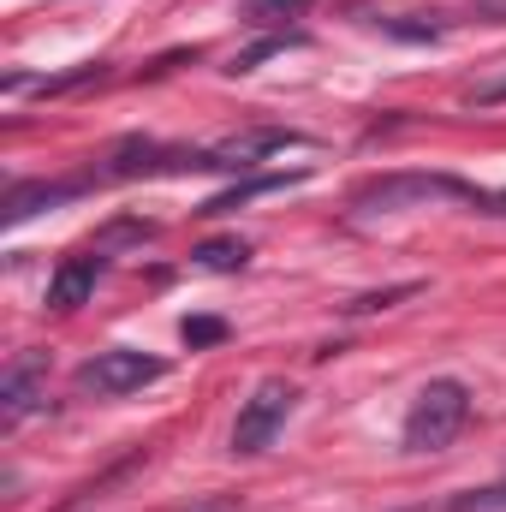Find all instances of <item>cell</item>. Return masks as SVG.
I'll return each instance as SVG.
<instances>
[{"label": "cell", "instance_id": "2", "mask_svg": "<svg viewBox=\"0 0 506 512\" xmlns=\"http://www.w3.org/2000/svg\"><path fill=\"white\" fill-rule=\"evenodd\" d=\"M465 423H471V387L453 382V376H435L411 399L399 435H405V453H447Z\"/></svg>", "mask_w": 506, "mask_h": 512}, {"label": "cell", "instance_id": "16", "mask_svg": "<svg viewBox=\"0 0 506 512\" xmlns=\"http://www.w3.org/2000/svg\"><path fill=\"white\" fill-rule=\"evenodd\" d=\"M203 512H227V507H203Z\"/></svg>", "mask_w": 506, "mask_h": 512}, {"label": "cell", "instance_id": "5", "mask_svg": "<svg viewBox=\"0 0 506 512\" xmlns=\"http://www.w3.org/2000/svg\"><path fill=\"white\" fill-rule=\"evenodd\" d=\"M48 399V352H18L0 376V429H18Z\"/></svg>", "mask_w": 506, "mask_h": 512}, {"label": "cell", "instance_id": "10", "mask_svg": "<svg viewBox=\"0 0 506 512\" xmlns=\"http://www.w3.org/2000/svg\"><path fill=\"white\" fill-rule=\"evenodd\" d=\"M197 268H209V274H239L245 262H251V245L245 239H209V245H197Z\"/></svg>", "mask_w": 506, "mask_h": 512}, {"label": "cell", "instance_id": "4", "mask_svg": "<svg viewBox=\"0 0 506 512\" xmlns=\"http://www.w3.org/2000/svg\"><path fill=\"white\" fill-rule=\"evenodd\" d=\"M292 382L286 376H268V382H256L251 387V399L239 405V423H233V453H262L280 429H286V417H292Z\"/></svg>", "mask_w": 506, "mask_h": 512}, {"label": "cell", "instance_id": "13", "mask_svg": "<svg viewBox=\"0 0 506 512\" xmlns=\"http://www.w3.org/2000/svg\"><path fill=\"white\" fill-rule=\"evenodd\" d=\"M506 102V72H495V78H477L471 90H465V108H501Z\"/></svg>", "mask_w": 506, "mask_h": 512}, {"label": "cell", "instance_id": "14", "mask_svg": "<svg viewBox=\"0 0 506 512\" xmlns=\"http://www.w3.org/2000/svg\"><path fill=\"white\" fill-rule=\"evenodd\" d=\"M417 292V280H405V286H387V292H370V298H352L346 310L352 316H370V310H387V304H399V298H411Z\"/></svg>", "mask_w": 506, "mask_h": 512}, {"label": "cell", "instance_id": "8", "mask_svg": "<svg viewBox=\"0 0 506 512\" xmlns=\"http://www.w3.org/2000/svg\"><path fill=\"white\" fill-rule=\"evenodd\" d=\"M304 173H262V179H239V185H227L221 197H209L203 203V215H233L239 203H251V197H268V191H286V185H298Z\"/></svg>", "mask_w": 506, "mask_h": 512}, {"label": "cell", "instance_id": "1", "mask_svg": "<svg viewBox=\"0 0 506 512\" xmlns=\"http://www.w3.org/2000/svg\"><path fill=\"white\" fill-rule=\"evenodd\" d=\"M423 203H465L477 215H506V191L453 179V173H387V179H370V185L352 191V215L358 221L399 215V209H423Z\"/></svg>", "mask_w": 506, "mask_h": 512}, {"label": "cell", "instance_id": "11", "mask_svg": "<svg viewBox=\"0 0 506 512\" xmlns=\"http://www.w3.org/2000/svg\"><path fill=\"white\" fill-rule=\"evenodd\" d=\"M304 12H310V0H251L245 6L251 24H286V18H304Z\"/></svg>", "mask_w": 506, "mask_h": 512}, {"label": "cell", "instance_id": "3", "mask_svg": "<svg viewBox=\"0 0 506 512\" xmlns=\"http://www.w3.org/2000/svg\"><path fill=\"white\" fill-rule=\"evenodd\" d=\"M161 376H167L161 358L131 352V346H108V352H96V358L78 370V387L96 393V399H126V393H143V387L161 382Z\"/></svg>", "mask_w": 506, "mask_h": 512}, {"label": "cell", "instance_id": "9", "mask_svg": "<svg viewBox=\"0 0 506 512\" xmlns=\"http://www.w3.org/2000/svg\"><path fill=\"white\" fill-rule=\"evenodd\" d=\"M292 143H304V137H298V131H245V137L221 143V161H227V167H251L256 155H280V149H292Z\"/></svg>", "mask_w": 506, "mask_h": 512}, {"label": "cell", "instance_id": "15", "mask_svg": "<svg viewBox=\"0 0 506 512\" xmlns=\"http://www.w3.org/2000/svg\"><path fill=\"white\" fill-rule=\"evenodd\" d=\"M411 512H447V507H411Z\"/></svg>", "mask_w": 506, "mask_h": 512}, {"label": "cell", "instance_id": "6", "mask_svg": "<svg viewBox=\"0 0 506 512\" xmlns=\"http://www.w3.org/2000/svg\"><path fill=\"white\" fill-rule=\"evenodd\" d=\"M96 185V173L90 179H18L12 191H6V203H0V221L6 227H24L30 215H42V209H60V203H72V197H84Z\"/></svg>", "mask_w": 506, "mask_h": 512}, {"label": "cell", "instance_id": "12", "mask_svg": "<svg viewBox=\"0 0 506 512\" xmlns=\"http://www.w3.org/2000/svg\"><path fill=\"white\" fill-rule=\"evenodd\" d=\"M179 340L197 352V346H215V340H227V322L221 316H185L179 322Z\"/></svg>", "mask_w": 506, "mask_h": 512}, {"label": "cell", "instance_id": "7", "mask_svg": "<svg viewBox=\"0 0 506 512\" xmlns=\"http://www.w3.org/2000/svg\"><path fill=\"white\" fill-rule=\"evenodd\" d=\"M102 268H108L102 256H66V262L54 268V280H48V310H78V304H90Z\"/></svg>", "mask_w": 506, "mask_h": 512}]
</instances>
